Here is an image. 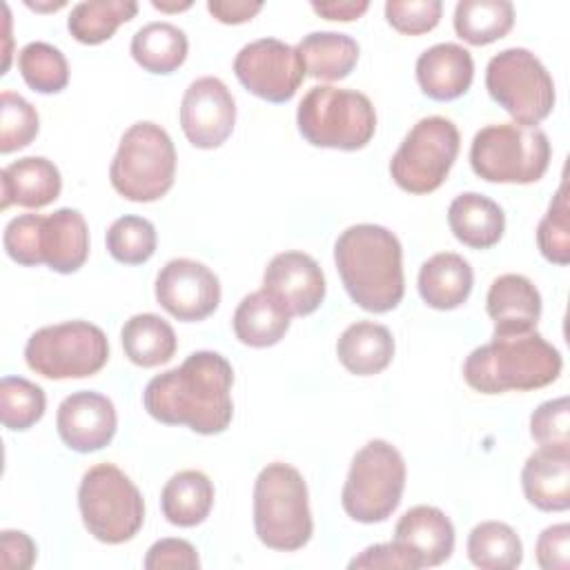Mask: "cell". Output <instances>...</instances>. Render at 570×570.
<instances>
[{"mask_svg": "<svg viewBox=\"0 0 570 570\" xmlns=\"http://www.w3.org/2000/svg\"><path fill=\"white\" fill-rule=\"evenodd\" d=\"M234 370L218 352L200 350L178 367L154 376L145 392L147 414L165 425H187L198 434H220L234 416Z\"/></svg>", "mask_w": 570, "mask_h": 570, "instance_id": "1", "label": "cell"}, {"mask_svg": "<svg viewBox=\"0 0 570 570\" xmlns=\"http://www.w3.org/2000/svg\"><path fill=\"white\" fill-rule=\"evenodd\" d=\"M334 263L350 298L374 314L394 309L405 292L403 249L383 225H352L334 243Z\"/></svg>", "mask_w": 570, "mask_h": 570, "instance_id": "2", "label": "cell"}, {"mask_svg": "<svg viewBox=\"0 0 570 570\" xmlns=\"http://www.w3.org/2000/svg\"><path fill=\"white\" fill-rule=\"evenodd\" d=\"M563 361L537 330L525 334H492V341L474 347L463 363L465 383L481 394L528 392L554 383Z\"/></svg>", "mask_w": 570, "mask_h": 570, "instance_id": "3", "label": "cell"}, {"mask_svg": "<svg viewBox=\"0 0 570 570\" xmlns=\"http://www.w3.org/2000/svg\"><path fill=\"white\" fill-rule=\"evenodd\" d=\"M254 530L263 546L301 550L314 532L303 474L289 463H267L254 481Z\"/></svg>", "mask_w": 570, "mask_h": 570, "instance_id": "4", "label": "cell"}, {"mask_svg": "<svg viewBox=\"0 0 570 570\" xmlns=\"http://www.w3.org/2000/svg\"><path fill=\"white\" fill-rule=\"evenodd\" d=\"M296 125L314 147L356 151L372 140L376 111L370 98L356 89L316 85L303 96Z\"/></svg>", "mask_w": 570, "mask_h": 570, "instance_id": "5", "label": "cell"}, {"mask_svg": "<svg viewBox=\"0 0 570 570\" xmlns=\"http://www.w3.org/2000/svg\"><path fill=\"white\" fill-rule=\"evenodd\" d=\"M174 176L176 149L169 134L151 120L134 122L111 160V187L127 200L151 203L171 189Z\"/></svg>", "mask_w": 570, "mask_h": 570, "instance_id": "6", "label": "cell"}, {"mask_svg": "<svg viewBox=\"0 0 570 570\" xmlns=\"http://www.w3.org/2000/svg\"><path fill=\"white\" fill-rule=\"evenodd\" d=\"M78 508L89 534L109 546L134 539L145 521L140 490L114 463H98L82 474Z\"/></svg>", "mask_w": 570, "mask_h": 570, "instance_id": "7", "label": "cell"}, {"mask_svg": "<svg viewBox=\"0 0 570 570\" xmlns=\"http://www.w3.org/2000/svg\"><path fill=\"white\" fill-rule=\"evenodd\" d=\"M470 165L488 183H537L550 165V140L539 127L488 125L472 138Z\"/></svg>", "mask_w": 570, "mask_h": 570, "instance_id": "8", "label": "cell"}, {"mask_svg": "<svg viewBox=\"0 0 570 570\" xmlns=\"http://www.w3.org/2000/svg\"><path fill=\"white\" fill-rule=\"evenodd\" d=\"M405 488V461L401 452L383 441H367L352 459L341 503L358 523L385 521L401 503Z\"/></svg>", "mask_w": 570, "mask_h": 570, "instance_id": "9", "label": "cell"}, {"mask_svg": "<svg viewBox=\"0 0 570 570\" xmlns=\"http://www.w3.org/2000/svg\"><path fill=\"white\" fill-rule=\"evenodd\" d=\"M485 89L521 127H537L554 109V82L543 62L523 47H510L490 58Z\"/></svg>", "mask_w": 570, "mask_h": 570, "instance_id": "10", "label": "cell"}, {"mask_svg": "<svg viewBox=\"0 0 570 570\" xmlns=\"http://www.w3.org/2000/svg\"><path fill=\"white\" fill-rule=\"evenodd\" d=\"M109 343L89 321H67L36 330L24 345L29 370L45 379H85L105 367Z\"/></svg>", "mask_w": 570, "mask_h": 570, "instance_id": "11", "label": "cell"}, {"mask_svg": "<svg viewBox=\"0 0 570 570\" xmlns=\"http://www.w3.org/2000/svg\"><path fill=\"white\" fill-rule=\"evenodd\" d=\"M461 136L443 116L421 118L390 160L394 183L410 194H430L443 185L456 156Z\"/></svg>", "mask_w": 570, "mask_h": 570, "instance_id": "12", "label": "cell"}, {"mask_svg": "<svg viewBox=\"0 0 570 570\" xmlns=\"http://www.w3.org/2000/svg\"><path fill=\"white\" fill-rule=\"evenodd\" d=\"M234 73L249 94L278 105L294 98L305 67L296 47L276 38H261L236 53Z\"/></svg>", "mask_w": 570, "mask_h": 570, "instance_id": "13", "label": "cell"}, {"mask_svg": "<svg viewBox=\"0 0 570 570\" xmlns=\"http://www.w3.org/2000/svg\"><path fill=\"white\" fill-rule=\"evenodd\" d=\"M156 301L178 321H203L220 303V283L207 265L191 258H171L156 276Z\"/></svg>", "mask_w": 570, "mask_h": 570, "instance_id": "14", "label": "cell"}, {"mask_svg": "<svg viewBox=\"0 0 570 570\" xmlns=\"http://www.w3.org/2000/svg\"><path fill=\"white\" fill-rule=\"evenodd\" d=\"M236 122V102L227 85L216 76L189 82L180 102V127L198 149L220 147Z\"/></svg>", "mask_w": 570, "mask_h": 570, "instance_id": "15", "label": "cell"}, {"mask_svg": "<svg viewBox=\"0 0 570 570\" xmlns=\"http://www.w3.org/2000/svg\"><path fill=\"white\" fill-rule=\"evenodd\" d=\"M116 425L118 416L111 399L91 390L69 394L56 412V428L62 443L80 454L109 445Z\"/></svg>", "mask_w": 570, "mask_h": 570, "instance_id": "16", "label": "cell"}, {"mask_svg": "<svg viewBox=\"0 0 570 570\" xmlns=\"http://www.w3.org/2000/svg\"><path fill=\"white\" fill-rule=\"evenodd\" d=\"M263 289L283 303L292 316H307L325 298V274L309 254L281 252L265 267Z\"/></svg>", "mask_w": 570, "mask_h": 570, "instance_id": "17", "label": "cell"}, {"mask_svg": "<svg viewBox=\"0 0 570 570\" xmlns=\"http://www.w3.org/2000/svg\"><path fill=\"white\" fill-rule=\"evenodd\" d=\"M419 568H432L448 561L454 552V525L434 505L410 508L394 528L392 539Z\"/></svg>", "mask_w": 570, "mask_h": 570, "instance_id": "18", "label": "cell"}, {"mask_svg": "<svg viewBox=\"0 0 570 570\" xmlns=\"http://www.w3.org/2000/svg\"><path fill=\"white\" fill-rule=\"evenodd\" d=\"M488 316L494 334H525L537 330L541 318V294L534 283L521 274H501L492 281L485 296Z\"/></svg>", "mask_w": 570, "mask_h": 570, "instance_id": "19", "label": "cell"}, {"mask_svg": "<svg viewBox=\"0 0 570 570\" xmlns=\"http://www.w3.org/2000/svg\"><path fill=\"white\" fill-rule=\"evenodd\" d=\"M521 488L534 508L563 512L570 508V448L539 445L521 470Z\"/></svg>", "mask_w": 570, "mask_h": 570, "instance_id": "20", "label": "cell"}, {"mask_svg": "<svg viewBox=\"0 0 570 570\" xmlns=\"http://www.w3.org/2000/svg\"><path fill=\"white\" fill-rule=\"evenodd\" d=\"M474 78V62L465 47L439 42L425 49L416 60V80L421 91L439 102L463 96Z\"/></svg>", "mask_w": 570, "mask_h": 570, "instance_id": "21", "label": "cell"}, {"mask_svg": "<svg viewBox=\"0 0 570 570\" xmlns=\"http://www.w3.org/2000/svg\"><path fill=\"white\" fill-rule=\"evenodd\" d=\"M89 254V227L73 207H60L40 223V258L58 274L78 272Z\"/></svg>", "mask_w": 570, "mask_h": 570, "instance_id": "22", "label": "cell"}, {"mask_svg": "<svg viewBox=\"0 0 570 570\" xmlns=\"http://www.w3.org/2000/svg\"><path fill=\"white\" fill-rule=\"evenodd\" d=\"M0 187L2 209L11 205L40 209L60 196L62 178L58 167L45 156H27L2 167Z\"/></svg>", "mask_w": 570, "mask_h": 570, "instance_id": "23", "label": "cell"}, {"mask_svg": "<svg viewBox=\"0 0 570 570\" xmlns=\"http://www.w3.org/2000/svg\"><path fill=\"white\" fill-rule=\"evenodd\" d=\"M448 225L459 243L474 249H490L503 236L505 214L492 198L465 191L450 203Z\"/></svg>", "mask_w": 570, "mask_h": 570, "instance_id": "24", "label": "cell"}, {"mask_svg": "<svg viewBox=\"0 0 570 570\" xmlns=\"http://www.w3.org/2000/svg\"><path fill=\"white\" fill-rule=\"evenodd\" d=\"M474 274L470 263L454 252H441L428 258L419 269V294L434 309H454L472 292Z\"/></svg>", "mask_w": 570, "mask_h": 570, "instance_id": "25", "label": "cell"}, {"mask_svg": "<svg viewBox=\"0 0 570 570\" xmlns=\"http://www.w3.org/2000/svg\"><path fill=\"white\" fill-rule=\"evenodd\" d=\"M336 356L356 376L379 374L394 358V336L381 323L356 321L338 336Z\"/></svg>", "mask_w": 570, "mask_h": 570, "instance_id": "26", "label": "cell"}, {"mask_svg": "<svg viewBox=\"0 0 570 570\" xmlns=\"http://www.w3.org/2000/svg\"><path fill=\"white\" fill-rule=\"evenodd\" d=\"M292 314L269 292L256 289L247 294L232 318L236 338L249 347H272L289 330Z\"/></svg>", "mask_w": 570, "mask_h": 570, "instance_id": "27", "label": "cell"}, {"mask_svg": "<svg viewBox=\"0 0 570 570\" xmlns=\"http://www.w3.org/2000/svg\"><path fill=\"white\" fill-rule=\"evenodd\" d=\"M214 505V485L200 470H183L174 474L163 492L160 508L169 523L178 528H194L203 523Z\"/></svg>", "mask_w": 570, "mask_h": 570, "instance_id": "28", "label": "cell"}, {"mask_svg": "<svg viewBox=\"0 0 570 570\" xmlns=\"http://www.w3.org/2000/svg\"><path fill=\"white\" fill-rule=\"evenodd\" d=\"M305 73L316 80H343L356 67L358 42L338 31H312L296 47Z\"/></svg>", "mask_w": 570, "mask_h": 570, "instance_id": "29", "label": "cell"}, {"mask_svg": "<svg viewBox=\"0 0 570 570\" xmlns=\"http://www.w3.org/2000/svg\"><path fill=\"white\" fill-rule=\"evenodd\" d=\"M125 356L138 367H156L176 354L174 327L158 314H134L120 330Z\"/></svg>", "mask_w": 570, "mask_h": 570, "instance_id": "30", "label": "cell"}, {"mask_svg": "<svg viewBox=\"0 0 570 570\" xmlns=\"http://www.w3.org/2000/svg\"><path fill=\"white\" fill-rule=\"evenodd\" d=\"M134 60L149 73H171L187 58V36L171 22H149L131 38Z\"/></svg>", "mask_w": 570, "mask_h": 570, "instance_id": "31", "label": "cell"}, {"mask_svg": "<svg viewBox=\"0 0 570 570\" xmlns=\"http://www.w3.org/2000/svg\"><path fill=\"white\" fill-rule=\"evenodd\" d=\"M454 31L474 47L503 38L514 24V7L508 0H461L454 7Z\"/></svg>", "mask_w": 570, "mask_h": 570, "instance_id": "32", "label": "cell"}, {"mask_svg": "<svg viewBox=\"0 0 570 570\" xmlns=\"http://www.w3.org/2000/svg\"><path fill=\"white\" fill-rule=\"evenodd\" d=\"M136 13L138 4L134 0H85L71 9L67 29L82 45H100Z\"/></svg>", "mask_w": 570, "mask_h": 570, "instance_id": "33", "label": "cell"}, {"mask_svg": "<svg viewBox=\"0 0 570 570\" xmlns=\"http://www.w3.org/2000/svg\"><path fill=\"white\" fill-rule=\"evenodd\" d=\"M468 559L481 570H512L523 561V546L508 523L481 521L468 534Z\"/></svg>", "mask_w": 570, "mask_h": 570, "instance_id": "34", "label": "cell"}, {"mask_svg": "<svg viewBox=\"0 0 570 570\" xmlns=\"http://www.w3.org/2000/svg\"><path fill=\"white\" fill-rule=\"evenodd\" d=\"M22 80L38 94H58L69 82V65L65 53L49 42H29L18 53Z\"/></svg>", "mask_w": 570, "mask_h": 570, "instance_id": "35", "label": "cell"}, {"mask_svg": "<svg viewBox=\"0 0 570 570\" xmlns=\"http://www.w3.org/2000/svg\"><path fill=\"white\" fill-rule=\"evenodd\" d=\"M107 252L125 265H142L156 252V227L142 216H120L107 229Z\"/></svg>", "mask_w": 570, "mask_h": 570, "instance_id": "36", "label": "cell"}, {"mask_svg": "<svg viewBox=\"0 0 570 570\" xmlns=\"http://www.w3.org/2000/svg\"><path fill=\"white\" fill-rule=\"evenodd\" d=\"M45 392L40 385L22 376H4L0 381V419L9 430H29L45 414Z\"/></svg>", "mask_w": 570, "mask_h": 570, "instance_id": "37", "label": "cell"}, {"mask_svg": "<svg viewBox=\"0 0 570 570\" xmlns=\"http://www.w3.org/2000/svg\"><path fill=\"white\" fill-rule=\"evenodd\" d=\"M537 245L546 261L554 265L570 263V205H568V185H559L546 216L537 227Z\"/></svg>", "mask_w": 570, "mask_h": 570, "instance_id": "38", "label": "cell"}, {"mask_svg": "<svg viewBox=\"0 0 570 570\" xmlns=\"http://www.w3.org/2000/svg\"><path fill=\"white\" fill-rule=\"evenodd\" d=\"M40 120L31 102L20 94L2 91L0 94V151L11 154L31 145L38 136Z\"/></svg>", "mask_w": 570, "mask_h": 570, "instance_id": "39", "label": "cell"}, {"mask_svg": "<svg viewBox=\"0 0 570 570\" xmlns=\"http://www.w3.org/2000/svg\"><path fill=\"white\" fill-rule=\"evenodd\" d=\"M530 436L546 448H570V401L568 396L541 403L530 416Z\"/></svg>", "mask_w": 570, "mask_h": 570, "instance_id": "40", "label": "cell"}, {"mask_svg": "<svg viewBox=\"0 0 570 570\" xmlns=\"http://www.w3.org/2000/svg\"><path fill=\"white\" fill-rule=\"evenodd\" d=\"M441 0H390L385 2V18L399 31L419 36L432 31L441 20Z\"/></svg>", "mask_w": 570, "mask_h": 570, "instance_id": "41", "label": "cell"}, {"mask_svg": "<svg viewBox=\"0 0 570 570\" xmlns=\"http://www.w3.org/2000/svg\"><path fill=\"white\" fill-rule=\"evenodd\" d=\"M40 214H20L4 227V249L20 265H40Z\"/></svg>", "mask_w": 570, "mask_h": 570, "instance_id": "42", "label": "cell"}, {"mask_svg": "<svg viewBox=\"0 0 570 570\" xmlns=\"http://www.w3.org/2000/svg\"><path fill=\"white\" fill-rule=\"evenodd\" d=\"M142 566L147 570H165V568H183V570H196L200 568V559L196 548L185 539H160L156 541L147 554Z\"/></svg>", "mask_w": 570, "mask_h": 570, "instance_id": "43", "label": "cell"}, {"mask_svg": "<svg viewBox=\"0 0 570 570\" xmlns=\"http://www.w3.org/2000/svg\"><path fill=\"white\" fill-rule=\"evenodd\" d=\"M537 563L543 570H568L570 568V525H548L537 539Z\"/></svg>", "mask_w": 570, "mask_h": 570, "instance_id": "44", "label": "cell"}, {"mask_svg": "<svg viewBox=\"0 0 570 570\" xmlns=\"http://www.w3.org/2000/svg\"><path fill=\"white\" fill-rule=\"evenodd\" d=\"M36 543L22 530L0 532V566L7 570H29L36 561Z\"/></svg>", "mask_w": 570, "mask_h": 570, "instance_id": "45", "label": "cell"}, {"mask_svg": "<svg viewBox=\"0 0 570 570\" xmlns=\"http://www.w3.org/2000/svg\"><path fill=\"white\" fill-rule=\"evenodd\" d=\"M350 568H385V570H416L414 561L394 543H376L365 548L358 557L350 561Z\"/></svg>", "mask_w": 570, "mask_h": 570, "instance_id": "46", "label": "cell"}, {"mask_svg": "<svg viewBox=\"0 0 570 570\" xmlns=\"http://www.w3.org/2000/svg\"><path fill=\"white\" fill-rule=\"evenodd\" d=\"M263 9V2L249 0H209L207 11L223 24H240L252 20Z\"/></svg>", "mask_w": 570, "mask_h": 570, "instance_id": "47", "label": "cell"}, {"mask_svg": "<svg viewBox=\"0 0 570 570\" xmlns=\"http://www.w3.org/2000/svg\"><path fill=\"white\" fill-rule=\"evenodd\" d=\"M314 13L327 18V20H341V22H350L361 18L367 9L370 2L367 0H338V2H312Z\"/></svg>", "mask_w": 570, "mask_h": 570, "instance_id": "48", "label": "cell"}, {"mask_svg": "<svg viewBox=\"0 0 570 570\" xmlns=\"http://www.w3.org/2000/svg\"><path fill=\"white\" fill-rule=\"evenodd\" d=\"M151 4H154L156 9H160V11H183V9H189V7H191L189 0H185V2H158V0H154Z\"/></svg>", "mask_w": 570, "mask_h": 570, "instance_id": "49", "label": "cell"}, {"mask_svg": "<svg viewBox=\"0 0 570 570\" xmlns=\"http://www.w3.org/2000/svg\"><path fill=\"white\" fill-rule=\"evenodd\" d=\"M27 7H31V9H36V11H56V9H62L65 7V2L60 0V2H49V4H38V2H29L27 0Z\"/></svg>", "mask_w": 570, "mask_h": 570, "instance_id": "50", "label": "cell"}]
</instances>
